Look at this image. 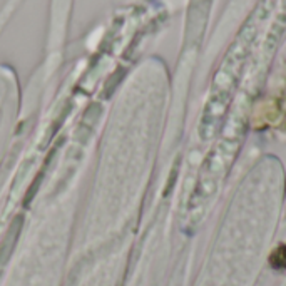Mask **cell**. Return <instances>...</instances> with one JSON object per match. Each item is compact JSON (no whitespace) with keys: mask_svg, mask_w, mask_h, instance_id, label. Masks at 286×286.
Returning a JSON list of instances; mask_svg holds the SVG:
<instances>
[{"mask_svg":"<svg viewBox=\"0 0 286 286\" xmlns=\"http://www.w3.org/2000/svg\"><path fill=\"white\" fill-rule=\"evenodd\" d=\"M19 231H20V224H12L10 226V229H8V233H7V236L5 239H3V243H2V248H0V261H7L8 259V256H10L12 253V248H14L15 245V239H17V234H19Z\"/></svg>","mask_w":286,"mask_h":286,"instance_id":"obj_1","label":"cell"}]
</instances>
